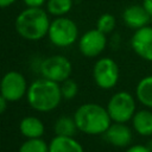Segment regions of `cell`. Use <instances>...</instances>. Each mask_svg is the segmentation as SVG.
<instances>
[{
	"instance_id": "obj_1",
	"label": "cell",
	"mask_w": 152,
	"mask_h": 152,
	"mask_svg": "<svg viewBox=\"0 0 152 152\" xmlns=\"http://www.w3.org/2000/svg\"><path fill=\"white\" fill-rule=\"evenodd\" d=\"M74 119L77 129L89 135L103 134L112 124L107 108L97 103H84L80 106L74 114Z\"/></svg>"
},
{
	"instance_id": "obj_2",
	"label": "cell",
	"mask_w": 152,
	"mask_h": 152,
	"mask_svg": "<svg viewBox=\"0 0 152 152\" xmlns=\"http://www.w3.org/2000/svg\"><path fill=\"white\" fill-rule=\"evenodd\" d=\"M26 99L28 104L38 112H51L61 102V87L57 82L39 78L28 86Z\"/></svg>"
},
{
	"instance_id": "obj_3",
	"label": "cell",
	"mask_w": 152,
	"mask_h": 152,
	"mask_svg": "<svg viewBox=\"0 0 152 152\" xmlns=\"http://www.w3.org/2000/svg\"><path fill=\"white\" fill-rule=\"evenodd\" d=\"M48 13L40 7H27L21 11L15 19V30L20 37L27 40H39L44 38L50 27Z\"/></svg>"
},
{
	"instance_id": "obj_4",
	"label": "cell",
	"mask_w": 152,
	"mask_h": 152,
	"mask_svg": "<svg viewBox=\"0 0 152 152\" xmlns=\"http://www.w3.org/2000/svg\"><path fill=\"white\" fill-rule=\"evenodd\" d=\"M106 108L113 122L126 124L132 120L137 112L135 97L128 91H118L112 95Z\"/></svg>"
},
{
	"instance_id": "obj_5",
	"label": "cell",
	"mask_w": 152,
	"mask_h": 152,
	"mask_svg": "<svg viewBox=\"0 0 152 152\" xmlns=\"http://www.w3.org/2000/svg\"><path fill=\"white\" fill-rule=\"evenodd\" d=\"M48 37L50 42L58 48L70 46L76 42L78 37L77 25L69 18L57 17L50 24Z\"/></svg>"
},
{
	"instance_id": "obj_6",
	"label": "cell",
	"mask_w": 152,
	"mask_h": 152,
	"mask_svg": "<svg viewBox=\"0 0 152 152\" xmlns=\"http://www.w3.org/2000/svg\"><path fill=\"white\" fill-rule=\"evenodd\" d=\"M93 77L99 88L104 90L114 88L120 78V69L118 63L109 57L97 59L93 68Z\"/></svg>"
},
{
	"instance_id": "obj_7",
	"label": "cell",
	"mask_w": 152,
	"mask_h": 152,
	"mask_svg": "<svg viewBox=\"0 0 152 152\" xmlns=\"http://www.w3.org/2000/svg\"><path fill=\"white\" fill-rule=\"evenodd\" d=\"M71 69L72 68L70 61L61 55L50 56L45 58L39 65L42 76L57 83H62L63 81L68 80L71 74Z\"/></svg>"
},
{
	"instance_id": "obj_8",
	"label": "cell",
	"mask_w": 152,
	"mask_h": 152,
	"mask_svg": "<svg viewBox=\"0 0 152 152\" xmlns=\"http://www.w3.org/2000/svg\"><path fill=\"white\" fill-rule=\"evenodd\" d=\"M27 83L23 74L18 71L6 72L0 81V94L8 101L14 102L20 100L27 93Z\"/></svg>"
},
{
	"instance_id": "obj_9",
	"label": "cell",
	"mask_w": 152,
	"mask_h": 152,
	"mask_svg": "<svg viewBox=\"0 0 152 152\" xmlns=\"http://www.w3.org/2000/svg\"><path fill=\"white\" fill-rule=\"evenodd\" d=\"M107 45L106 34L99 31L97 28H93L82 34L78 40V49L81 53L88 58L97 57L101 55Z\"/></svg>"
},
{
	"instance_id": "obj_10",
	"label": "cell",
	"mask_w": 152,
	"mask_h": 152,
	"mask_svg": "<svg viewBox=\"0 0 152 152\" xmlns=\"http://www.w3.org/2000/svg\"><path fill=\"white\" fill-rule=\"evenodd\" d=\"M134 53L146 62H152V26L146 25L134 31L131 38Z\"/></svg>"
},
{
	"instance_id": "obj_11",
	"label": "cell",
	"mask_w": 152,
	"mask_h": 152,
	"mask_svg": "<svg viewBox=\"0 0 152 152\" xmlns=\"http://www.w3.org/2000/svg\"><path fill=\"white\" fill-rule=\"evenodd\" d=\"M132 129L126 124L113 122L103 133V139L115 147H127L132 141Z\"/></svg>"
},
{
	"instance_id": "obj_12",
	"label": "cell",
	"mask_w": 152,
	"mask_h": 152,
	"mask_svg": "<svg viewBox=\"0 0 152 152\" xmlns=\"http://www.w3.org/2000/svg\"><path fill=\"white\" fill-rule=\"evenodd\" d=\"M150 19L151 17L142 5H129L122 12V20L125 25L134 31L148 25Z\"/></svg>"
},
{
	"instance_id": "obj_13",
	"label": "cell",
	"mask_w": 152,
	"mask_h": 152,
	"mask_svg": "<svg viewBox=\"0 0 152 152\" xmlns=\"http://www.w3.org/2000/svg\"><path fill=\"white\" fill-rule=\"evenodd\" d=\"M133 129L141 137H151L152 135V112L146 109L137 110L132 118Z\"/></svg>"
},
{
	"instance_id": "obj_14",
	"label": "cell",
	"mask_w": 152,
	"mask_h": 152,
	"mask_svg": "<svg viewBox=\"0 0 152 152\" xmlns=\"http://www.w3.org/2000/svg\"><path fill=\"white\" fill-rule=\"evenodd\" d=\"M49 152H84V150L72 137L56 135L49 144Z\"/></svg>"
},
{
	"instance_id": "obj_15",
	"label": "cell",
	"mask_w": 152,
	"mask_h": 152,
	"mask_svg": "<svg viewBox=\"0 0 152 152\" xmlns=\"http://www.w3.org/2000/svg\"><path fill=\"white\" fill-rule=\"evenodd\" d=\"M19 129L27 139L40 138L44 134V125L36 116H25L19 124Z\"/></svg>"
},
{
	"instance_id": "obj_16",
	"label": "cell",
	"mask_w": 152,
	"mask_h": 152,
	"mask_svg": "<svg viewBox=\"0 0 152 152\" xmlns=\"http://www.w3.org/2000/svg\"><path fill=\"white\" fill-rule=\"evenodd\" d=\"M135 99L146 108L152 109V75L142 77L135 87Z\"/></svg>"
},
{
	"instance_id": "obj_17",
	"label": "cell",
	"mask_w": 152,
	"mask_h": 152,
	"mask_svg": "<svg viewBox=\"0 0 152 152\" xmlns=\"http://www.w3.org/2000/svg\"><path fill=\"white\" fill-rule=\"evenodd\" d=\"M56 135L61 137H74L77 131V126L74 118L70 116H61L56 120L53 126Z\"/></svg>"
},
{
	"instance_id": "obj_18",
	"label": "cell",
	"mask_w": 152,
	"mask_h": 152,
	"mask_svg": "<svg viewBox=\"0 0 152 152\" xmlns=\"http://www.w3.org/2000/svg\"><path fill=\"white\" fill-rule=\"evenodd\" d=\"M48 12L56 17H63L72 7V0H48Z\"/></svg>"
},
{
	"instance_id": "obj_19",
	"label": "cell",
	"mask_w": 152,
	"mask_h": 152,
	"mask_svg": "<svg viewBox=\"0 0 152 152\" xmlns=\"http://www.w3.org/2000/svg\"><path fill=\"white\" fill-rule=\"evenodd\" d=\"M19 152H49V145L40 138L27 139L19 147Z\"/></svg>"
},
{
	"instance_id": "obj_20",
	"label": "cell",
	"mask_w": 152,
	"mask_h": 152,
	"mask_svg": "<svg viewBox=\"0 0 152 152\" xmlns=\"http://www.w3.org/2000/svg\"><path fill=\"white\" fill-rule=\"evenodd\" d=\"M115 25H116V19L110 13L101 14L99 17L97 21H96V28L99 31H101L102 33H104V34L110 33L115 28Z\"/></svg>"
},
{
	"instance_id": "obj_21",
	"label": "cell",
	"mask_w": 152,
	"mask_h": 152,
	"mask_svg": "<svg viewBox=\"0 0 152 152\" xmlns=\"http://www.w3.org/2000/svg\"><path fill=\"white\" fill-rule=\"evenodd\" d=\"M59 87H61L62 97L65 99V100H71V99H74V97L77 95L78 86H77V83H76L74 80H71V78H68V80L63 81Z\"/></svg>"
},
{
	"instance_id": "obj_22",
	"label": "cell",
	"mask_w": 152,
	"mask_h": 152,
	"mask_svg": "<svg viewBox=\"0 0 152 152\" xmlns=\"http://www.w3.org/2000/svg\"><path fill=\"white\" fill-rule=\"evenodd\" d=\"M125 152H152L150 150V147L147 145H141V144H138V145H133V146H129Z\"/></svg>"
},
{
	"instance_id": "obj_23",
	"label": "cell",
	"mask_w": 152,
	"mask_h": 152,
	"mask_svg": "<svg viewBox=\"0 0 152 152\" xmlns=\"http://www.w3.org/2000/svg\"><path fill=\"white\" fill-rule=\"evenodd\" d=\"M27 7H42L46 0H23Z\"/></svg>"
},
{
	"instance_id": "obj_24",
	"label": "cell",
	"mask_w": 152,
	"mask_h": 152,
	"mask_svg": "<svg viewBox=\"0 0 152 152\" xmlns=\"http://www.w3.org/2000/svg\"><path fill=\"white\" fill-rule=\"evenodd\" d=\"M141 5L145 8V11L150 14V17L152 18V0H142Z\"/></svg>"
},
{
	"instance_id": "obj_25",
	"label": "cell",
	"mask_w": 152,
	"mask_h": 152,
	"mask_svg": "<svg viewBox=\"0 0 152 152\" xmlns=\"http://www.w3.org/2000/svg\"><path fill=\"white\" fill-rule=\"evenodd\" d=\"M7 102H8V101L0 94V115L6 110V108H7Z\"/></svg>"
},
{
	"instance_id": "obj_26",
	"label": "cell",
	"mask_w": 152,
	"mask_h": 152,
	"mask_svg": "<svg viewBox=\"0 0 152 152\" xmlns=\"http://www.w3.org/2000/svg\"><path fill=\"white\" fill-rule=\"evenodd\" d=\"M15 0H0V8H5L11 6L12 4H14Z\"/></svg>"
}]
</instances>
